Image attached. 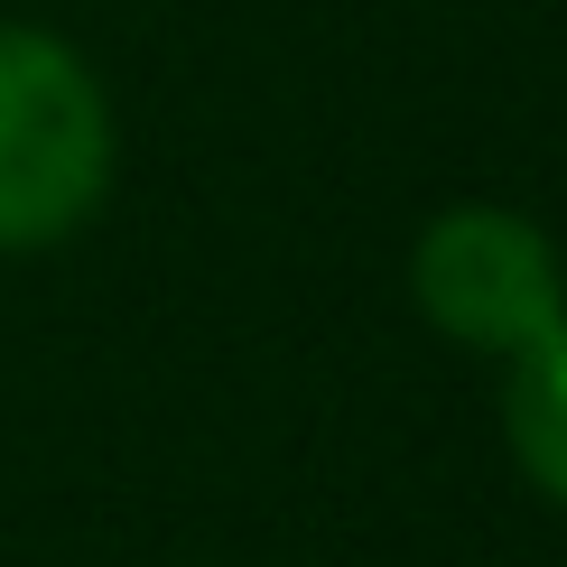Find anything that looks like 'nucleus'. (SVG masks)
I'll return each instance as SVG.
<instances>
[{
    "label": "nucleus",
    "instance_id": "1",
    "mask_svg": "<svg viewBox=\"0 0 567 567\" xmlns=\"http://www.w3.org/2000/svg\"><path fill=\"white\" fill-rule=\"evenodd\" d=\"M112 186V103L84 56L0 19V251L75 233Z\"/></svg>",
    "mask_w": 567,
    "mask_h": 567
},
{
    "label": "nucleus",
    "instance_id": "2",
    "mask_svg": "<svg viewBox=\"0 0 567 567\" xmlns=\"http://www.w3.org/2000/svg\"><path fill=\"white\" fill-rule=\"evenodd\" d=\"M410 298L437 336L475 353H530L567 317V279L549 233L512 205H456L419 233L410 251Z\"/></svg>",
    "mask_w": 567,
    "mask_h": 567
},
{
    "label": "nucleus",
    "instance_id": "3",
    "mask_svg": "<svg viewBox=\"0 0 567 567\" xmlns=\"http://www.w3.org/2000/svg\"><path fill=\"white\" fill-rule=\"evenodd\" d=\"M503 437L522 456V475L567 503V317L530 353H512V391H503Z\"/></svg>",
    "mask_w": 567,
    "mask_h": 567
}]
</instances>
